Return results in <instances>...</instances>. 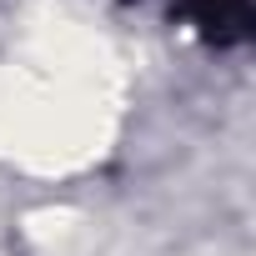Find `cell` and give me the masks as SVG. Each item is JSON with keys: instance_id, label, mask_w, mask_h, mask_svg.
I'll use <instances>...</instances> for the list:
<instances>
[{"instance_id": "1", "label": "cell", "mask_w": 256, "mask_h": 256, "mask_svg": "<svg viewBox=\"0 0 256 256\" xmlns=\"http://www.w3.org/2000/svg\"><path fill=\"white\" fill-rule=\"evenodd\" d=\"M176 6L211 46H241L251 36V0H176Z\"/></svg>"}]
</instances>
